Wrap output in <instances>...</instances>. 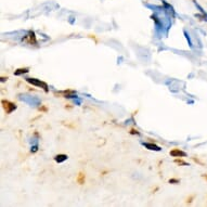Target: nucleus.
Listing matches in <instances>:
<instances>
[{"label": "nucleus", "mask_w": 207, "mask_h": 207, "mask_svg": "<svg viewBox=\"0 0 207 207\" xmlns=\"http://www.w3.org/2000/svg\"><path fill=\"white\" fill-rule=\"evenodd\" d=\"M26 80H27L29 84H32V85L39 86V87H42L44 89V91H48V85H47V84H44V82H40V80H37V79H35V78H26Z\"/></svg>", "instance_id": "f257e3e1"}, {"label": "nucleus", "mask_w": 207, "mask_h": 207, "mask_svg": "<svg viewBox=\"0 0 207 207\" xmlns=\"http://www.w3.org/2000/svg\"><path fill=\"white\" fill-rule=\"evenodd\" d=\"M2 104H3V107L6 109L7 113H11L12 111H14L17 109V106L14 104H12L11 102H9V101H2Z\"/></svg>", "instance_id": "f03ea898"}, {"label": "nucleus", "mask_w": 207, "mask_h": 207, "mask_svg": "<svg viewBox=\"0 0 207 207\" xmlns=\"http://www.w3.org/2000/svg\"><path fill=\"white\" fill-rule=\"evenodd\" d=\"M143 145L150 150H154V151H161V147L155 145V144H151V143H143Z\"/></svg>", "instance_id": "7ed1b4c3"}, {"label": "nucleus", "mask_w": 207, "mask_h": 207, "mask_svg": "<svg viewBox=\"0 0 207 207\" xmlns=\"http://www.w3.org/2000/svg\"><path fill=\"white\" fill-rule=\"evenodd\" d=\"M170 155H172V156H185V153L180 151V150H174L170 152Z\"/></svg>", "instance_id": "20e7f679"}, {"label": "nucleus", "mask_w": 207, "mask_h": 207, "mask_svg": "<svg viewBox=\"0 0 207 207\" xmlns=\"http://www.w3.org/2000/svg\"><path fill=\"white\" fill-rule=\"evenodd\" d=\"M66 158H67V156L62 154V155H58V156H55V161H56V162H59V163H61V162L65 161Z\"/></svg>", "instance_id": "39448f33"}, {"label": "nucleus", "mask_w": 207, "mask_h": 207, "mask_svg": "<svg viewBox=\"0 0 207 207\" xmlns=\"http://www.w3.org/2000/svg\"><path fill=\"white\" fill-rule=\"evenodd\" d=\"M78 182H79L80 184H82V183L85 182V174H79V177H78Z\"/></svg>", "instance_id": "423d86ee"}, {"label": "nucleus", "mask_w": 207, "mask_h": 207, "mask_svg": "<svg viewBox=\"0 0 207 207\" xmlns=\"http://www.w3.org/2000/svg\"><path fill=\"white\" fill-rule=\"evenodd\" d=\"M28 70L27 68H24V70H19V71L15 72V75H21L22 73H27Z\"/></svg>", "instance_id": "0eeeda50"}]
</instances>
